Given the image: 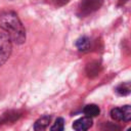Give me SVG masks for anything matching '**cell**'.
I'll list each match as a JSON object with an SVG mask.
<instances>
[{
  "label": "cell",
  "instance_id": "1",
  "mask_svg": "<svg viewBox=\"0 0 131 131\" xmlns=\"http://www.w3.org/2000/svg\"><path fill=\"white\" fill-rule=\"evenodd\" d=\"M0 28L5 31L11 41L21 44L26 40V30L18 16L13 11H6L0 14Z\"/></svg>",
  "mask_w": 131,
  "mask_h": 131
},
{
  "label": "cell",
  "instance_id": "2",
  "mask_svg": "<svg viewBox=\"0 0 131 131\" xmlns=\"http://www.w3.org/2000/svg\"><path fill=\"white\" fill-rule=\"evenodd\" d=\"M103 0H82L78 5V15L86 16L101 7Z\"/></svg>",
  "mask_w": 131,
  "mask_h": 131
},
{
  "label": "cell",
  "instance_id": "3",
  "mask_svg": "<svg viewBox=\"0 0 131 131\" xmlns=\"http://www.w3.org/2000/svg\"><path fill=\"white\" fill-rule=\"evenodd\" d=\"M11 39L6 33H0V67L8 59L11 53Z\"/></svg>",
  "mask_w": 131,
  "mask_h": 131
},
{
  "label": "cell",
  "instance_id": "4",
  "mask_svg": "<svg viewBox=\"0 0 131 131\" xmlns=\"http://www.w3.org/2000/svg\"><path fill=\"white\" fill-rule=\"evenodd\" d=\"M111 117L115 121L128 122L131 119V106L124 105L122 107H115L111 111Z\"/></svg>",
  "mask_w": 131,
  "mask_h": 131
},
{
  "label": "cell",
  "instance_id": "5",
  "mask_svg": "<svg viewBox=\"0 0 131 131\" xmlns=\"http://www.w3.org/2000/svg\"><path fill=\"white\" fill-rule=\"evenodd\" d=\"M92 126V120L91 118L84 117L76 120L73 123V128L75 131H87Z\"/></svg>",
  "mask_w": 131,
  "mask_h": 131
},
{
  "label": "cell",
  "instance_id": "6",
  "mask_svg": "<svg viewBox=\"0 0 131 131\" xmlns=\"http://www.w3.org/2000/svg\"><path fill=\"white\" fill-rule=\"evenodd\" d=\"M50 119H51L50 116H43L40 119H38L34 124L35 131H45V129L47 128L50 122Z\"/></svg>",
  "mask_w": 131,
  "mask_h": 131
},
{
  "label": "cell",
  "instance_id": "7",
  "mask_svg": "<svg viewBox=\"0 0 131 131\" xmlns=\"http://www.w3.org/2000/svg\"><path fill=\"white\" fill-rule=\"evenodd\" d=\"M100 70H101V67H100V64H99L98 62H96V61L90 62V63H88L87 67H86V73H87V75H88L89 77H91V78L97 76V75L99 74Z\"/></svg>",
  "mask_w": 131,
  "mask_h": 131
},
{
  "label": "cell",
  "instance_id": "8",
  "mask_svg": "<svg viewBox=\"0 0 131 131\" xmlns=\"http://www.w3.org/2000/svg\"><path fill=\"white\" fill-rule=\"evenodd\" d=\"M83 113L86 115V117H88V118H93V117H96V116L99 115L100 110H99V107H98L96 104H87V105L84 107Z\"/></svg>",
  "mask_w": 131,
  "mask_h": 131
},
{
  "label": "cell",
  "instance_id": "9",
  "mask_svg": "<svg viewBox=\"0 0 131 131\" xmlns=\"http://www.w3.org/2000/svg\"><path fill=\"white\" fill-rule=\"evenodd\" d=\"M76 46L80 51H86L90 47V39L88 37H81L77 40Z\"/></svg>",
  "mask_w": 131,
  "mask_h": 131
},
{
  "label": "cell",
  "instance_id": "10",
  "mask_svg": "<svg viewBox=\"0 0 131 131\" xmlns=\"http://www.w3.org/2000/svg\"><path fill=\"white\" fill-rule=\"evenodd\" d=\"M130 90H131V87H130V83L127 82V83H123L121 85H119L117 88H116V92L119 94V95H128L130 93Z\"/></svg>",
  "mask_w": 131,
  "mask_h": 131
},
{
  "label": "cell",
  "instance_id": "11",
  "mask_svg": "<svg viewBox=\"0 0 131 131\" xmlns=\"http://www.w3.org/2000/svg\"><path fill=\"white\" fill-rule=\"evenodd\" d=\"M64 128V120L62 118H57L54 124L51 126L50 131H63Z\"/></svg>",
  "mask_w": 131,
  "mask_h": 131
},
{
  "label": "cell",
  "instance_id": "12",
  "mask_svg": "<svg viewBox=\"0 0 131 131\" xmlns=\"http://www.w3.org/2000/svg\"><path fill=\"white\" fill-rule=\"evenodd\" d=\"M68 1L69 0H49V2L51 3V4H53L54 6H62V5H64L66 3H68Z\"/></svg>",
  "mask_w": 131,
  "mask_h": 131
},
{
  "label": "cell",
  "instance_id": "13",
  "mask_svg": "<svg viewBox=\"0 0 131 131\" xmlns=\"http://www.w3.org/2000/svg\"><path fill=\"white\" fill-rule=\"evenodd\" d=\"M126 131H131V129H130V128H129V129H127V130H126Z\"/></svg>",
  "mask_w": 131,
  "mask_h": 131
}]
</instances>
